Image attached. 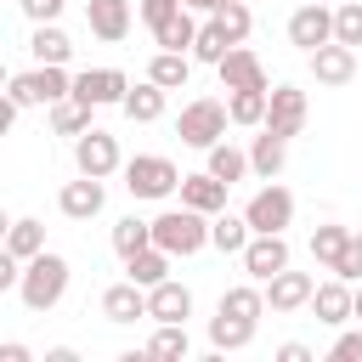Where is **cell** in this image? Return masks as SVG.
Returning <instances> with one entry per match:
<instances>
[{"mask_svg": "<svg viewBox=\"0 0 362 362\" xmlns=\"http://www.w3.org/2000/svg\"><path fill=\"white\" fill-rule=\"evenodd\" d=\"M62 96H74V74L62 68V62H34L28 74H11V85H6V102L23 113V107H51V102H62Z\"/></svg>", "mask_w": 362, "mask_h": 362, "instance_id": "1", "label": "cell"}, {"mask_svg": "<svg viewBox=\"0 0 362 362\" xmlns=\"http://www.w3.org/2000/svg\"><path fill=\"white\" fill-rule=\"evenodd\" d=\"M68 294V260L57 249H40L34 260H23V283H17V300L28 311H51L57 300Z\"/></svg>", "mask_w": 362, "mask_h": 362, "instance_id": "2", "label": "cell"}, {"mask_svg": "<svg viewBox=\"0 0 362 362\" xmlns=\"http://www.w3.org/2000/svg\"><path fill=\"white\" fill-rule=\"evenodd\" d=\"M226 124H232L226 102H215V96H192V102L181 107V119H175V136H181L187 147L209 153L215 141H226Z\"/></svg>", "mask_w": 362, "mask_h": 362, "instance_id": "3", "label": "cell"}, {"mask_svg": "<svg viewBox=\"0 0 362 362\" xmlns=\"http://www.w3.org/2000/svg\"><path fill=\"white\" fill-rule=\"evenodd\" d=\"M153 243L158 249H170V255H198L204 243H209V215H198V209H164V215H153Z\"/></svg>", "mask_w": 362, "mask_h": 362, "instance_id": "4", "label": "cell"}, {"mask_svg": "<svg viewBox=\"0 0 362 362\" xmlns=\"http://www.w3.org/2000/svg\"><path fill=\"white\" fill-rule=\"evenodd\" d=\"M124 192L130 198H170V192H181V170L164 153H136V158H124Z\"/></svg>", "mask_w": 362, "mask_h": 362, "instance_id": "5", "label": "cell"}, {"mask_svg": "<svg viewBox=\"0 0 362 362\" xmlns=\"http://www.w3.org/2000/svg\"><path fill=\"white\" fill-rule=\"evenodd\" d=\"M74 170L79 175H96V181H107L113 170H124V158H119V136H107V130H85V136H74Z\"/></svg>", "mask_w": 362, "mask_h": 362, "instance_id": "6", "label": "cell"}, {"mask_svg": "<svg viewBox=\"0 0 362 362\" xmlns=\"http://www.w3.org/2000/svg\"><path fill=\"white\" fill-rule=\"evenodd\" d=\"M328 40H334V6H328V0H300L294 17H288V45H300V51L311 57V51L328 45Z\"/></svg>", "mask_w": 362, "mask_h": 362, "instance_id": "7", "label": "cell"}, {"mask_svg": "<svg viewBox=\"0 0 362 362\" xmlns=\"http://www.w3.org/2000/svg\"><path fill=\"white\" fill-rule=\"evenodd\" d=\"M311 119V102L300 85H272V102H266V130H277L283 141H294Z\"/></svg>", "mask_w": 362, "mask_h": 362, "instance_id": "8", "label": "cell"}, {"mask_svg": "<svg viewBox=\"0 0 362 362\" xmlns=\"http://www.w3.org/2000/svg\"><path fill=\"white\" fill-rule=\"evenodd\" d=\"M74 96L90 107H124L130 79H124V68H85V74H74Z\"/></svg>", "mask_w": 362, "mask_h": 362, "instance_id": "9", "label": "cell"}, {"mask_svg": "<svg viewBox=\"0 0 362 362\" xmlns=\"http://www.w3.org/2000/svg\"><path fill=\"white\" fill-rule=\"evenodd\" d=\"M243 215H249V226H255V232H283V226L294 221V192H288V187H277V181H266V187L243 204Z\"/></svg>", "mask_w": 362, "mask_h": 362, "instance_id": "10", "label": "cell"}, {"mask_svg": "<svg viewBox=\"0 0 362 362\" xmlns=\"http://www.w3.org/2000/svg\"><path fill=\"white\" fill-rule=\"evenodd\" d=\"M238 260H243V272H249L255 283H272V277L288 266V238H283V232H255Z\"/></svg>", "mask_w": 362, "mask_h": 362, "instance_id": "11", "label": "cell"}, {"mask_svg": "<svg viewBox=\"0 0 362 362\" xmlns=\"http://www.w3.org/2000/svg\"><path fill=\"white\" fill-rule=\"evenodd\" d=\"M221 90H272V79H266V62L249 51V45H232L226 57H221Z\"/></svg>", "mask_w": 362, "mask_h": 362, "instance_id": "12", "label": "cell"}, {"mask_svg": "<svg viewBox=\"0 0 362 362\" xmlns=\"http://www.w3.org/2000/svg\"><path fill=\"white\" fill-rule=\"evenodd\" d=\"M311 294H317V277H311V272H294V266H283V272L266 283V305H272L277 317L305 311V305H311Z\"/></svg>", "mask_w": 362, "mask_h": 362, "instance_id": "13", "label": "cell"}, {"mask_svg": "<svg viewBox=\"0 0 362 362\" xmlns=\"http://www.w3.org/2000/svg\"><path fill=\"white\" fill-rule=\"evenodd\" d=\"M311 317H317V322H328V328H345V322H356V288H351L345 277H328V283H317V294H311Z\"/></svg>", "mask_w": 362, "mask_h": 362, "instance_id": "14", "label": "cell"}, {"mask_svg": "<svg viewBox=\"0 0 362 362\" xmlns=\"http://www.w3.org/2000/svg\"><path fill=\"white\" fill-rule=\"evenodd\" d=\"M305 62H311V79H317V85H351V79H356V45L328 40V45H317Z\"/></svg>", "mask_w": 362, "mask_h": 362, "instance_id": "15", "label": "cell"}, {"mask_svg": "<svg viewBox=\"0 0 362 362\" xmlns=\"http://www.w3.org/2000/svg\"><path fill=\"white\" fill-rule=\"evenodd\" d=\"M102 204H107V187H102L96 175L62 181V192H57V209H62L68 221H90V215H102Z\"/></svg>", "mask_w": 362, "mask_h": 362, "instance_id": "16", "label": "cell"}, {"mask_svg": "<svg viewBox=\"0 0 362 362\" xmlns=\"http://www.w3.org/2000/svg\"><path fill=\"white\" fill-rule=\"evenodd\" d=\"M85 28L102 45H119L130 34V0H85Z\"/></svg>", "mask_w": 362, "mask_h": 362, "instance_id": "17", "label": "cell"}, {"mask_svg": "<svg viewBox=\"0 0 362 362\" xmlns=\"http://www.w3.org/2000/svg\"><path fill=\"white\" fill-rule=\"evenodd\" d=\"M147 317H153V322H187V317H192V288L175 283V277L153 283V288H147Z\"/></svg>", "mask_w": 362, "mask_h": 362, "instance_id": "18", "label": "cell"}, {"mask_svg": "<svg viewBox=\"0 0 362 362\" xmlns=\"http://www.w3.org/2000/svg\"><path fill=\"white\" fill-rule=\"evenodd\" d=\"M226 181L221 175H209V170H198V175H181V204L187 209H198V215H221L226 209Z\"/></svg>", "mask_w": 362, "mask_h": 362, "instance_id": "19", "label": "cell"}, {"mask_svg": "<svg viewBox=\"0 0 362 362\" xmlns=\"http://www.w3.org/2000/svg\"><path fill=\"white\" fill-rule=\"evenodd\" d=\"M102 317H107V322H136V317H147V288H141L136 277L102 288Z\"/></svg>", "mask_w": 362, "mask_h": 362, "instance_id": "20", "label": "cell"}, {"mask_svg": "<svg viewBox=\"0 0 362 362\" xmlns=\"http://www.w3.org/2000/svg\"><path fill=\"white\" fill-rule=\"evenodd\" d=\"M283 164H288V141H283L277 130H266V124H260V136L249 141V170H255L260 181H277V175H283Z\"/></svg>", "mask_w": 362, "mask_h": 362, "instance_id": "21", "label": "cell"}, {"mask_svg": "<svg viewBox=\"0 0 362 362\" xmlns=\"http://www.w3.org/2000/svg\"><path fill=\"white\" fill-rule=\"evenodd\" d=\"M198 28H204V23L192 17V6H181L175 17H164V23L153 28V45H158V51H192V40H198Z\"/></svg>", "mask_w": 362, "mask_h": 362, "instance_id": "22", "label": "cell"}, {"mask_svg": "<svg viewBox=\"0 0 362 362\" xmlns=\"http://www.w3.org/2000/svg\"><path fill=\"white\" fill-rule=\"evenodd\" d=\"M147 79L164 85V90H187V79H192V51H153Z\"/></svg>", "mask_w": 362, "mask_h": 362, "instance_id": "23", "label": "cell"}, {"mask_svg": "<svg viewBox=\"0 0 362 362\" xmlns=\"http://www.w3.org/2000/svg\"><path fill=\"white\" fill-rule=\"evenodd\" d=\"M255 238V226H249V215H209V249H221V255H243V243Z\"/></svg>", "mask_w": 362, "mask_h": 362, "instance_id": "24", "label": "cell"}, {"mask_svg": "<svg viewBox=\"0 0 362 362\" xmlns=\"http://www.w3.org/2000/svg\"><path fill=\"white\" fill-rule=\"evenodd\" d=\"M204 170H209V175H221L226 187H238L243 175H255V170H249V153H243V147H232V141H215V147L204 153Z\"/></svg>", "mask_w": 362, "mask_h": 362, "instance_id": "25", "label": "cell"}, {"mask_svg": "<svg viewBox=\"0 0 362 362\" xmlns=\"http://www.w3.org/2000/svg\"><path fill=\"white\" fill-rule=\"evenodd\" d=\"M255 328H260V322H243V317L215 311V317H209V345H215V351H249V345H255Z\"/></svg>", "mask_w": 362, "mask_h": 362, "instance_id": "26", "label": "cell"}, {"mask_svg": "<svg viewBox=\"0 0 362 362\" xmlns=\"http://www.w3.org/2000/svg\"><path fill=\"white\" fill-rule=\"evenodd\" d=\"M28 51H34V62H62V68H68V57H74V40H68L57 23H34V34H28Z\"/></svg>", "mask_w": 362, "mask_h": 362, "instance_id": "27", "label": "cell"}, {"mask_svg": "<svg viewBox=\"0 0 362 362\" xmlns=\"http://www.w3.org/2000/svg\"><path fill=\"white\" fill-rule=\"evenodd\" d=\"M124 119H136V124H153V119H164V85H153V79L130 85V96H124Z\"/></svg>", "mask_w": 362, "mask_h": 362, "instance_id": "28", "label": "cell"}, {"mask_svg": "<svg viewBox=\"0 0 362 362\" xmlns=\"http://www.w3.org/2000/svg\"><path fill=\"white\" fill-rule=\"evenodd\" d=\"M6 249H11L17 260H34V255L45 249V221H34V215H17V221L6 226Z\"/></svg>", "mask_w": 362, "mask_h": 362, "instance_id": "29", "label": "cell"}, {"mask_svg": "<svg viewBox=\"0 0 362 362\" xmlns=\"http://www.w3.org/2000/svg\"><path fill=\"white\" fill-rule=\"evenodd\" d=\"M170 260H175L170 249H158V243H147L141 255H130V260H124V272H130V277H136L141 288H153V283H164V277H170Z\"/></svg>", "mask_w": 362, "mask_h": 362, "instance_id": "30", "label": "cell"}, {"mask_svg": "<svg viewBox=\"0 0 362 362\" xmlns=\"http://www.w3.org/2000/svg\"><path fill=\"white\" fill-rule=\"evenodd\" d=\"M266 102H272V90H226V113H232V124H249V130L266 124Z\"/></svg>", "mask_w": 362, "mask_h": 362, "instance_id": "31", "label": "cell"}, {"mask_svg": "<svg viewBox=\"0 0 362 362\" xmlns=\"http://www.w3.org/2000/svg\"><path fill=\"white\" fill-rule=\"evenodd\" d=\"M187 351H192L187 322H158V334L147 339V356H158V362H187Z\"/></svg>", "mask_w": 362, "mask_h": 362, "instance_id": "32", "label": "cell"}, {"mask_svg": "<svg viewBox=\"0 0 362 362\" xmlns=\"http://www.w3.org/2000/svg\"><path fill=\"white\" fill-rule=\"evenodd\" d=\"M51 130H57V136H85V130H90V102H79V96L51 102Z\"/></svg>", "mask_w": 362, "mask_h": 362, "instance_id": "33", "label": "cell"}, {"mask_svg": "<svg viewBox=\"0 0 362 362\" xmlns=\"http://www.w3.org/2000/svg\"><path fill=\"white\" fill-rule=\"evenodd\" d=\"M351 238H356L351 226H339V221H322V226L311 232V260H317V266H334V260H339V249H345Z\"/></svg>", "mask_w": 362, "mask_h": 362, "instance_id": "34", "label": "cell"}, {"mask_svg": "<svg viewBox=\"0 0 362 362\" xmlns=\"http://www.w3.org/2000/svg\"><path fill=\"white\" fill-rule=\"evenodd\" d=\"M153 243V221H136V215H124V221H113V249H119V260H130V255H141Z\"/></svg>", "mask_w": 362, "mask_h": 362, "instance_id": "35", "label": "cell"}, {"mask_svg": "<svg viewBox=\"0 0 362 362\" xmlns=\"http://www.w3.org/2000/svg\"><path fill=\"white\" fill-rule=\"evenodd\" d=\"M215 23H221V34L232 40V45H243L249 40V28H255V11H249V0H226L221 11H209Z\"/></svg>", "mask_w": 362, "mask_h": 362, "instance_id": "36", "label": "cell"}, {"mask_svg": "<svg viewBox=\"0 0 362 362\" xmlns=\"http://www.w3.org/2000/svg\"><path fill=\"white\" fill-rule=\"evenodd\" d=\"M232 51V40L221 34V23L209 17L204 28H198V40H192V62H209V68H221V57Z\"/></svg>", "mask_w": 362, "mask_h": 362, "instance_id": "37", "label": "cell"}, {"mask_svg": "<svg viewBox=\"0 0 362 362\" xmlns=\"http://www.w3.org/2000/svg\"><path fill=\"white\" fill-rule=\"evenodd\" d=\"M334 40L339 45H362V0H339L334 6Z\"/></svg>", "mask_w": 362, "mask_h": 362, "instance_id": "38", "label": "cell"}, {"mask_svg": "<svg viewBox=\"0 0 362 362\" xmlns=\"http://www.w3.org/2000/svg\"><path fill=\"white\" fill-rule=\"evenodd\" d=\"M328 272H334V277H345V283H356V277H362V243L351 238V243L339 249V260H334Z\"/></svg>", "mask_w": 362, "mask_h": 362, "instance_id": "39", "label": "cell"}, {"mask_svg": "<svg viewBox=\"0 0 362 362\" xmlns=\"http://www.w3.org/2000/svg\"><path fill=\"white\" fill-rule=\"evenodd\" d=\"M328 356H334V362H356V356H362V328H345V334L328 345Z\"/></svg>", "mask_w": 362, "mask_h": 362, "instance_id": "40", "label": "cell"}, {"mask_svg": "<svg viewBox=\"0 0 362 362\" xmlns=\"http://www.w3.org/2000/svg\"><path fill=\"white\" fill-rule=\"evenodd\" d=\"M175 11H181V0H141V6H136V17H141L147 28H158V23L175 17Z\"/></svg>", "mask_w": 362, "mask_h": 362, "instance_id": "41", "label": "cell"}, {"mask_svg": "<svg viewBox=\"0 0 362 362\" xmlns=\"http://www.w3.org/2000/svg\"><path fill=\"white\" fill-rule=\"evenodd\" d=\"M17 6H23V17H28V23H57L68 0H17Z\"/></svg>", "mask_w": 362, "mask_h": 362, "instance_id": "42", "label": "cell"}, {"mask_svg": "<svg viewBox=\"0 0 362 362\" xmlns=\"http://www.w3.org/2000/svg\"><path fill=\"white\" fill-rule=\"evenodd\" d=\"M0 362H34V351H28L23 339H6V345H0Z\"/></svg>", "mask_w": 362, "mask_h": 362, "instance_id": "43", "label": "cell"}, {"mask_svg": "<svg viewBox=\"0 0 362 362\" xmlns=\"http://www.w3.org/2000/svg\"><path fill=\"white\" fill-rule=\"evenodd\" d=\"M277 362H311V345L288 339V345H277Z\"/></svg>", "mask_w": 362, "mask_h": 362, "instance_id": "44", "label": "cell"}, {"mask_svg": "<svg viewBox=\"0 0 362 362\" xmlns=\"http://www.w3.org/2000/svg\"><path fill=\"white\" fill-rule=\"evenodd\" d=\"M45 362H79V351H74V345H51V351H45Z\"/></svg>", "mask_w": 362, "mask_h": 362, "instance_id": "45", "label": "cell"}, {"mask_svg": "<svg viewBox=\"0 0 362 362\" xmlns=\"http://www.w3.org/2000/svg\"><path fill=\"white\" fill-rule=\"evenodd\" d=\"M181 6H192V11H221L226 0H181Z\"/></svg>", "mask_w": 362, "mask_h": 362, "instance_id": "46", "label": "cell"}, {"mask_svg": "<svg viewBox=\"0 0 362 362\" xmlns=\"http://www.w3.org/2000/svg\"><path fill=\"white\" fill-rule=\"evenodd\" d=\"M356 322H362V288H356Z\"/></svg>", "mask_w": 362, "mask_h": 362, "instance_id": "47", "label": "cell"}, {"mask_svg": "<svg viewBox=\"0 0 362 362\" xmlns=\"http://www.w3.org/2000/svg\"><path fill=\"white\" fill-rule=\"evenodd\" d=\"M356 243H362V232H356Z\"/></svg>", "mask_w": 362, "mask_h": 362, "instance_id": "48", "label": "cell"}]
</instances>
